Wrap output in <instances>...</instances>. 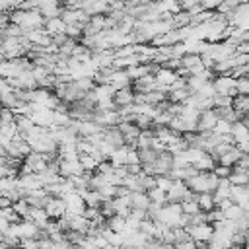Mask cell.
<instances>
[{
  "label": "cell",
  "mask_w": 249,
  "mask_h": 249,
  "mask_svg": "<svg viewBox=\"0 0 249 249\" xmlns=\"http://www.w3.org/2000/svg\"><path fill=\"white\" fill-rule=\"evenodd\" d=\"M220 185V179L214 173H198L195 177H191L187 181V187L195 193V195H202V193H214Z\"/></svg>",
  "instance_id": "obj_1"
},
{
  "label": "cell",
  "mask_w": 249,
  "mask_h": 249,
  "mask_svg": "<svg viewBox=\"0 0 249 249\" xmlns=\"http://www.w3.org/2000/svg\"><path fill=\"white\" fill-rule=\"evenodd\" d=\"M183 216V208L179 202H167L165 206H161L160 214L156 216V222H161L169 228H179V220Z\"/></svg>",
  "instance_id": "obj_2"
},
{
  "label": "cell",
  "mask_w": 249,
  "mask_h": 249,
  "mask_svg": "<svg viewBox=\"0 0 249 249\" xmlns=\"http://www.w3.org/2000/svg\"><path fill=\"white\" fill-rule=\"evenodd\" d=\"M187 231H189L191 239L198 245V249H202V247H206V245L210 243V239H212V235H214V226H212V224L189 226V228H187Z\"/></svg>",
  "instance_id": "obj_3"
},
{
  "label": "cell",
  "mask_w": 249,
  "mask_h": 249,
  "mask_svg": "<svg viewBox=\"0 0 249 249\" xmlns=\"http://www.w3.org/2000/svg\"><path fill=\"white\" fill-rule=\"evenodd\" d=\"M237 80L233 76H216L214 78V88L218 95H230V97H237Z\"/></svg>",
  "instance_id": "obj_4"
},
{
  "label": "cell",
  "mask_w": 249,
  "mask_h": 249,
  "mask_svg": "<svg viewBox=\"0 0 249 249\" xmlns=\"http://www.w3.org/2000/svg\"><path fill=\"white\" fill-rule=\"evenodd\" d=\"M93 123H97L103 128H113V126H119L121 124V115H119L117 109H113V111H97L95 109Z\"/></svg>",
  "instance_id": "obj_5"
},
{
  "label": "cell",
  "mask_w": 249,
  "mask_h": 249,
  "mask_svg": "<svg viewBox=\"0 0 249 249\" xmlns=\"http://www.w3.org/2000/svg\"><path fill=\"white\" fill-rule=\"evenodd\" d=\"M220 121V113L216 109H210V111H202L200 113V121H198V126H196V132L200 134H206V132H212L214 126L218 124Z\"/></svg>",
  "instance_id": "obj_6"
},
{
  "label": "cell",
  "mask_w": 249,
  "mask_h": 249,
  "mask_svg": "<svg viewBox=\"0 0 249 249\" xmlns=\"http://www.w3.org/2000/svg\"><path fill=\"white\" fill-rule=\"evenodd\" d=\"M64 202H66V206H68V214L84 216V212H86V208H88L86 200L82 198V195H80L78 191H74V193L66 195V196H64Z\"/></svg>",
  "instance_id": "obj_7"
},
{
  "label": "cell",
  "mask_w": 249,
  "mask_h": 249,
  "mask_svg": "<svg viewBox=\"0 0 249 249\" xmlns=\"http://www.w3.org/2000/svg\"><path fill=\"white\" fill-rule=\"evenodd\" d=\"M45 210H47V214H49V218H51V220H60V218H64V216H66L68 206H66L64 198L53 196V198L49 200V204L45 206Z\"/></svg>",
  "instance_id": "obj_8"
},
{
  "label": "cell",
  "mask_w": 249,
  "mask_h": 249,
  "mask_svg": "<svg viewBox=\"0 0 249 249\" xmlns=\"http://www.w3.org/2000/svg\"><path fill=\"white\" fill-rule=\"evenodd\" d=\"M39 12L43 14L45 19H54V18H60V16H62L64 4H60V2H56V0H41Z\"/></svg>",
  "instance_id": "obj_9"
},
{
  "label": "cell",
  "mask_w": 249,
  "mask_h": 249,
  "mask_svg": "<svg viewBox=\"0 0 249 249\" xmlns=\"http://www.w3.org/2000/svg\"><path fill=\"white\" fill-rule=\"evenodd\" d=\"M130 78H128V72L126 70H119V68H113L109 78H107V84L113 86L117 91L119 89H124V88H130Z\"/></svg>",
  "instance_id": "obj_10"
},
{
  "label": "cell",
  "mask_w": 249,
  "mask_h": 249,
  "mask_svg": "<svg viewBox=\"0 0 249 249\" xmlns=\"http://www.w3.org/2000/svg\"><path fill=\"white\" fill-rule=\"evenodd\" d=\"M84 12L89 18H93V16H109V2H99V0L84 2Z\"/></svg>",
  "instance_id": "obj_11"
},
{
  "label": "cell",
  "mask_w": 249,
  "mask_h": 249,
  "mask_svg": "<svg viewBox=\"0 0 249 249\" xmlns=\"http://www.w3.org/2000/svg\"><path fill=\"white\" fill-rule=\"evenodd\" d=\"M231 136H233L235 146H237V144H249V126L245 124V121H237V123H233Z\"/></svg>",
  "instance_id": "obj_12"
},
{
  "label": "cell",
  "mask_w": 249,
  "mask_h": 249,
  "mask_svg": "<svg viewBox=\"0 0 249 249\" xmlns=\"http://www.w3.org/2000/svg\"><path fill=\"white\" fill-rule=\"evenodd\" d=\"M177 78L179 76H177L175 70H169V68H163V66H160V70L156 72V82L163 88H171L177 82Z\"/></svg>",
  "instance_id": "obj_13"
},
{
  "label": "cell",
  "mask_w": 249,
  "mask_h": 249,
  "mask_svg": "<svg viewBox=\"0 0 249 249\" xmlns=\"http://www.w3.org/2000/svg\"><path fill=\"white\" fill-rule=\"evenodd\" d=\"M134 99H136V93H134L132 88H124V89H119V91L115 93V105H117V109L132 105Z\"/></svg>",
  "instance_id": "obj_14"
},
{
  "label": "cell",
  "mask_w": 249,
  "mask_h": 249,
  "mask_svg": "<svg viewBox=\"0 0 249 249\" xmlns=\"http://www.w3.org/2000/svg\"><path fill=\"white\" fill-rule=\"evenodd\" d=\"M66 23L62 18H54V19H47L45 23V31L51 35V37H58V35H66Z\"/></svg>",
  "instance_id": "obj_15"
},
{
  "label": "cell",
  "mask_w": 249,
  "mask_h": 249,
  "mask_svg": "<svg viewBox=\"0 0 249 249\" xmlns=\"http://www.w3.org/2000/svg\"><path fill=\"white\" fill-rule=\"evenodd\" d=\"M231 200L239 204L243 210L249 208V187H233L231 185Z\"/></svg>",
  "instance_id": "obj_16"
},
{
  "label": "cell",
  "mask_w": 249,
  "mask_h": 249,
  "mask_svg": "<svg viewBox=\"0 0 249 249\" xmlns=\"http://www.w3.org/2000/svg\"><path fill=\"white\" fill-rule=\"evenodd\" d=\"M103 138H105L109 144H113L115 148L126 146V140H124L123 132L119 130V126H113V128H105V130H103Z\"/></svg>",
  "instance_id": "obj_17"
},
{
  "label": "cell",
  "mask_w": 249,
  "mask_h": 249,
  "mask_svg": "<svg viewBox=\"0 0 249 249\" xmlns=\"http://www.w3.org/2000/svg\"><path fill=\"white\" fill-rule=\"evenodd\" d=\"M80 195H82V198L86 200V204L91 206V208H101V204L107 202V200L101 196V193L95 191V189H86V191H82Z\"/></svg>",
  "instance_id": "obj_18"
},
{
  "label": "cell",
  "mask_w": 249,
  "mask_h": 249,
  "mask_svg": "<svg viewBox=\"0 0 249 249\" xmlns=\"http://www.w3.org/2000/svg\"><path fill=\"white\" fill-rule=\"evenodd\" d=\"M241 156H243V154H241V152H239V150L233 146L230 152H226L224 156H220V158H218V163H220V165H226V167H231V169H233V167L237 165V161L241 160Z\"/></svg>",
  "instance_id": "obj_19"
},
{
  "label": "cell",
  "mask_w": 249,
  "mask_h": 249,
  "mask_svg": "<svg viewBox=\"0 0 249 249\" xmlns=\"http://www.w3.org/2000/svg\"><path fill=\"white\" fill-rule=\"evenodd\" d=\"M132 210H144V212H148V208H150V204H152V200H150V196H148V193L146 191H140V193H132Z\"/></svg>",
  "instance_id": "obj_20"
},
{
  "label": "cell",
  "mask_w": 249,
  "mask_h": 249,
  "mask_svg": "<svg viewBox=\"0 0 249 249\" xmlns=\"http://www.w3.org/2000/svg\"><path fill=\"white\" fill-rule=\"evenodd\" d=\"M128 146H121V148H117L115 152H113V156L109 158V161L115 165V167H124L126 165V156H128Z\"/></svg>",
  "instance_id": "obj_21"
},
{
  "label": "cell",
  "mask_w": 249,
  "mask_h": 249,
  "mask_svg": "<svg viewBox=\"0 0 249 249\" xmlns=\"http://www.w3.org/2000/svg\"><path fill=\"white\" fill-rule=\"evenodd\" d=\"M196 200H198V206L202 212H212L216 208V200H214V195L212 193H202V195H196Z\"/></svg>",
  "instance_id": "obj_22"
},
{
  "label": "cell",
  "mask_w": 249,
  "mask_h": 249,
  "mask_svg": "<svg viewBox=\"0 0 249 249\" xmlns=\"http://www.w3.org/2000/svg\"><path fill=\"white\" fill-rule=\"evenodd\" d=\"M107 228L111 230V231H115V233H124L126 231V218H123V216H111L109 220H107Z\"/></svg>",
  "instance_id": "obj_23"
},
{
  "label": "cell",
  "mask_w": 249,
  "mask_h": 249,
  "mask_svg": "<svg viewBox=\"0 0 249 249\" xmlns=\"http://www.w3.org/2000/svg\"><path fill=\"white\" fill-rule=\"evenodd\" d=\"M181 208H183V214H189V216H195V214H198V212H202V210H200V206H198V200H196V195H193L191 198H187V200H183V202H181Z\"/></svg>",
  "instance_id": "obj_24"
},
{
  "label": "cell",
  "mask_w": 249,
  "mask_h": 249,
  "mask_svg": "<svg viewBox=\"0 0 249 249\" xmlns=\"http://www.w3.org/2000/svg\"><path fill=\"white\" fill-rule=\"evenodd\" d=\"M19 134H21V132H19V128H18L16 123H12V124H0V138L14 140V138H18Z\"/></svg>",
  "instance_id": "obj_25"
},
{
  "label": "cell",
  "mask_w": 249,
  "mask_h": 249,
  "mask_svg": "<svg viewBox=\"0 0 249 249\" xmlns=\"http://www.w3.org/2000/svg\"><path fill=\"white\" fill-rule=\"evenodd\" d=\"M224 216H226V220H230V222H239L241 218H245V210L239 206V204H231L226 212H224Z\"/></svg>",
  "instance_id": "obj_26"
},
{
  "label": "cell",
  "mask_w": 249,
  "mask_h": 249,
  "mask_svg": "<svg viewBox=\"0 0 249 249\" xmlns=\"http://www.w3.org/2000/svg\"><path fill=\"white\" fill-rule=\"evenodd\" d=\"M231 128H233V123H230V121H226V119H222L220 117V121H218V124L214 126V130H212V134H216V136H228V134H231Z\"/></svg>",
  "instance_id": "obj_27"
},
{
  "label": "cell",
  "mask_w": 249,
  "mask_h": 249,
  "mask_svg": "<svg viewBox=\"0 0 249 249\" xmlns=\"http://www.w3.org/2000/svg\"><path fill=\"white\" fill-rule=\"evenodd\" d=\"M80 163L84 165V169H86V173H97V167H99V161L93 158V156H84V154H80Z\"/></svg>",
  "instance_id": "obj_28"
},
{
  "label": "cell",
  "mask_w": 249,
  "mask_h": 249,
  "mask_svg": "<svg viewBox=\"0 0 249 249\" xmlns=\"http://www.w3.org/2000/svg\"><path fill=\"white\" fill-rule=\"evenodd\" d=\"M148 196H150V200H152V202H156V204H161V206H165V204H167V193H165V191H161L160 187H156V189L148 191Z\"/></svg>",
  "instance_id": "obj_29"
},
{
  "label": "cell",
  "mask_w": 249,
  "mask_h": 249,
  "mask_svg": "<svg viewBox=\"0 0 249 249\" xmlns=\"http://www.w3.org/2000/svg\"><path fill=\"white\" fill-rule=\"evenodd\" d=\"M0 218L8 220L10 224H19V222H23V218L14 210V206H10V208H0Z\"/></svg>",
  "instance_id": "obj_30"
},
{
  "label": "cell",
  "mask_w": 249,
  "mask_h": 249,
  "mask_svg": "<svg viewBox=\"0 0 249 249\" xmlns=\"http://www.w3.org/2000/svg\"><path fill=\"white\" fill-rule=\"evenodd\" d=\"M173 25H175V29H183V27H189L191 25V16L187 14V12H179V14H175L173 16Z\"/></svg>",
  "instance_id": "obj_31"
},
{
  "label": "cell",
  "mask_w": 249,
  "mask_h": 249,
  "mask_svg": "<svg viewBox=\"0 0 249 249\" xmlns=\"http://www.w3.org/2000/svg\"><path fill=\"white\" fill-rule=\"evenodd\" d=\"M198 64H202V56L200 54H187L185 58H181V66L187 68V70H193Z\"/></svg>",
  "instance_id": "obj_32"
},
{
  "label": "cell",
  "mask_w": 249,
  "mask_h": 249,
  "mask_svg": "<svg viewBox=\"0 0 249 249\" xmlns=\"http://www.w3.org/2000/svg\"><path fill=\"white\" fill-rule=\"evenodd\" d=\"M14 210H16L21 218H27L29 212H31V204L27 202V198H19V200L14 202Z\"/></svg>",
  "instance_id": "obj_33"
},
{
  "label": "cell",
  "mask_w": 249,
  "mask_h": 249,
  "mask_svg": "<svg viewBox=\"0 0 249 249\" xmlns=\"http://www.w3.org/2000/svg\"><path fill=\"white\" fill-rule=\"evenodd\" d=\"M228 107H233V97H230V95L214 97V109H228Z\"/></svg>",
  "instance_id": "obj_34"
},
{
  "label": "cell",
  "mask_w": 249,
  "mask_h": 249,
  "mask_svg": "<svg viewBox=\"0 0 249 249\" xmlns=\"http://www.w3.org/2000/svg\"><path fill=\"white\" fill-rule=\"evenodd\" d=\"M156 183H158V187H160L161 191H165V193H169L175 181H173V179H171L169 175H160V177H156Z\"/></svg>",
  "instance_id": "obj_35"
},
{
  "label": "cell",
  "mask_w": 249,
  "mask_h": 249,
  "mask_svg": "<svg viewBox=\"0 0 249 249\" xmlns=\"http://www.w3.org/2000/svg\"><path fill=\"white\" fill-rule=\"evenodd\" d=\"M235 89H237V95L249 97V76H245V78H239V80H237V86H235Z\"/></svg>",
  "instance_id": "obj_36"
},
{
  "label": "cell",
  "mask_w": 249,
  "mask_h": 249,
  "mask_svg": "<svg viewBox=\"0 0 249 249\" xmlns=\"http://www.w3.org/2000/svg\"><path fill=\"white\" fill-rule=\"evenodd\" d=\"M136 54V45H128V47H123V49H115V58H126V56H132Z\"/></svg>",
  "instance_id": "obj_37"
},
{
  "label": "cell",
  "mask_w": 249,
  "mask_h": 249,
  "mask_svg": "<svg viewBox=\"0 0 249 249\" xmlns=\"http://www.w3.org/2000/svg\"><path fill=\"white\" fill-rule=\"evenodd\" d=\"M140 163H142L140 152L134 150V148H130V150H128V156H126V167H128V165H140Z\"/></svg>",
  "instance_id": "obj_38"
},
{
  "label": "cell",
  "mask_w": 249,
  "mask_h": 249,
  "mask_svg": "<svg viewBox=\"0 0 249 249\" xmlns=\"http://www.w3.org/2000/svg\"><path fill=\"white\" fill-rule=\"evenodd\" d=\"M212 173H214L218 179H230V175L233 173V169H231V167H226V165H220V163H218V165H216V169H214Z\"/></svg>",
  "instance_id": "obj_39"
},
{
  "label": "cell",
  "mask_w": 249,
  "mask_h": 249,
  "mask_svg": "<svg viewBox=\"0 0 249 249\" xmlns=\"http://www.w3.org/2000/svg\"><path fill=\"white\" fill-rule=\"evenodd\" d=\"M97 173H101V175H113L115 173V165L111 161H103V163H99Z\"/></svg>",
  "instance_id": "obj_40"
},
{
  "label": "cell",
  "mask_w": 249,
  "mask_h": 249,
  "mask_svg": "<svg viewBox=\"0 0 249 249\" xmlns=\"http://www.w3.org/2000/svg\"><path fill=\"white\" fill-rule=\"evenodd\" d=\"M220 4H222L220 0H202V8L206 12H218V6Z\"/></svg>",
  "instance_id": "obj_41"
},
{
  "label": "cell",
  "mask_w": 249,
  "mask_h": 249,
  "mask_svg": "<svg viewBox=\"0 0 249 249\" xmlns=\"http://www.w3.org/2000/svg\"><path fill=\"white\" fill-rule=\"evenodd\" d=\"M19 249H39V239H21Z\"/></svg>",
  "instance_id": "obj_42"
},
{
  "label": "cell",
  "mask_w": 249,
  "mask_h": 249,
  "mask_svg": "<svg viewBox=\"0 0 249 249\" xmlns=\"http://www.w3.org/2000/svg\"><path fill=\"white\" fill-rule=\"evenodd\" d=\"M175 249H198V245H196L193 239H187V241L175 243Z\"/></svg>",
  "instance_id": "obj_43"
},
{
  "label": "cell",
  "mask_w": 249,
  "mask_h": 249,
  "mask_svg": "<svg viewBox=\"0 0 249 249\" xmlns=\"http://www.w3.org/2000/svg\"><path fill=\"white\" fill-rule=\"evenodd\" d=\"M235 51H237L239 54H249V41H245V39H243V41L237 45V49H235Z\"/></svg>",
  "instance_id": "obj_44"
},
{
  "label": "cell",
  "mask_w": 249,
  "mask_h": 249,
  "mask_svg": "<svg viewBox=\"0 0 249 249\" xmlns=\"http://www.w3.org/2000/svg\"><path fill=\"white\" fill-rule=\"evenodd\" d=\"M235 167H239V169H245V171H249V154L247 156H241V160L237 161V165Z\"/></svg>",
  "instance_id": "obj_45"
},
{
  "label": "cell",
  "mask_w": 249,
  "mask_h": 249,
  "mask_svg": "<svg viewBox=\"0 0 249 249\" xmlns=\"http://www.w3.org/2000/svg\"><path fill=\"white\" fill-rule=\"evenodd\" d=\"M53 249H70V241L64 239V241H58V243H53Z\"/></svg>",
  "instance_id": "obj_46"
},
{
  "label": "cell",
  "mask_w": 249,
  "mask_h": 249,
  "mask_svg": "<svg viewBox=\"0 0 249 249\" xmlns=\"http://www.w3.org/2000/svg\"><path fill=\"white\" fill-rule=\"evenodd\" d=\"M243 39H245V41H249V31H247V33L243 35Z\"/></svg>",
  "instance_id": "obj_47"
},
{
  "label": "cell",
  "mask_w": 249,
  "mask_h": 249,
  "mask_svg": "<svg viewBox=\"0 0 249 249\" xmlns=\"http://www.w3.org/2000/svg\"><path fill=\"white\" fill-rule=\"evenodd\" d=\"M70 249H80V247L78 245H70Z\"/></svg>",
  "instance_id": "obj_48"
},
{
  "label": "cell",
  "mask_w": 249,
  "mask_h": 249,
  "mask_svg": "<svg viewBox=\"0 0 249 249\" xmlns=\"http://www.w3.org/2000/svg\"><path fill=\"white\" fill-rule=\"evenodd\" d=\"M245 249H249V245H245Z\"/></svg>",
  "instance_id": "obj_49"
}]
</instances>
